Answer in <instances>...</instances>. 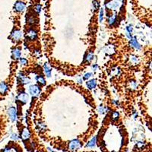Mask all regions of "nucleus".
I'll list each match as a JSON object with an SVG mask.
<instances>
[{
    "label": "nucleus",
    "mask_w": 152,
    "mask_h": 152,
    "mask_svg": "<svg viewBox=\"0 0 152 152\" xmlns=\"http://www.w3.org/2000/svg\"><path fill=\"white\" fill-rule=\"evenodd\" d=\"M28 91L31 95L33 97H38L41 92L40 87L37 84H32L28 87Z\"/></svg>",
    "instance_id": "nucleus-1"
},
{
    "label": "nucleus",
    "mask_w": 152,
    "mask_h": 152,
    "mask_svg": "<svg viewBox=\"0 0 152 152\" xmlns=\"http://www.w3.org/2000/svg\"><path fill=\"white\" fill-rule=\"evenodd\" d=\"M8 115L11 122H15L18 119V111L14 107H11L8 109Z\"/></svg>",
    "instance_id": "nucleus-2"
},
{
    "label": "nucleus",
    "mask_w": 152,
    "mask_h": 152,
    "mask_svg": "<svg viewBox=\"0 0 152 152\" xmlns=\"http://www.w3.org/2000/svg\"><path fill=\"white\" fill-rule=\"evenodd\" d=\"M81 148V143L78 139H73L69 143V149L70 151H76Z\"/></svg>",
    "instance_id": "nucleus-3"
},
{
    "label": "nucleus",
    "mask_w": 152,
    "mask_h": 152,
    "mask_svg": "<svg viewBox=\"0 0 152 152\" xmlns=\"http://www.w3.org/2000/svg\"><path fill=\"white\" fill-rule=\"evenodd\" d=\"M17 100L21 102L22 104H25L26 103H27L28 100H29V95L28 94H27L24 91H22L21 93H19V94L17 97Z\"/></svg>",
    "instance_id": "nucleus-4"
},
{
    "label": "nucleus",
    "mask_w": 152,
    "mask_h": 152,
    "mask_svg": "<svg viewBox=\"0 0 152 152\" xmlns=\"http://www.w3.org/2000/svg\"><path fill=\"white\" fill-rule=\"evenodd\" d=\"M22 36H23L22 31L18 29L14 30L12 33L11 34V38L14 41H19L22 38Z\"/></svg>",
    "instance_id": "nucleus-5"
},
{
    "label": "nucleus",
    "mask_w": 152,
    "mask_h": 152,
    "mask_svg": "<svg viewBox=\"0 0 152 152\" xmlns=\"http://www.w3.org/2000/svg\"><path fill=\"white\" fill-rule=\"evenodd\" d=\"M26 4L23 1H18L14 5V11L17 12H23L25 10Z\"/></svg>",
    "instance_id": "nucleus-6"
},
{
    "label": "nucleus",
    "mask_w": 152,
    "mask_h": 152,
    "mask_svg": "<svg viewBox=\"0 0 152 152\" xmlns=\"http://www.w3.org/2000/svg\"><path fill=\"white\" fill-rule=\"evenodd\" d=\"M105 6H106L107 9H108V10H114L119 6V2H116V1H110V2H108L107 3H106Z\"/></svg>",
    "instance_id": "nucleus-7"
},
{
    "label": "nucleus",
    "mask_w": 152,
    "mask_h": 152,
    "mask_svg": "<svg viewBox=\"0 0 152 152\" xmlns=\"http://www.w3.org/2000/svg\"><path fill=\"white\" fill-rule=\"evenodd\" d=\"M21 139L25 142V141H28L31 138V133H30V131L27 128H24L22 132H21Z\"/></svg>",
    "instance_id": "nucleus-8"
},
{
    "label": "nucleus",
    "mask_w": 152,
    "mask_h": 152,
    "mask_svg": "<svg viewBox=\"0 0 152 152\" xmlns=\"http://www.w3.org/2000/svg\"><path fill=\"white\" fill-rule=\"evenodd\" d=\"M27 37L30 40H35L37 38V33L35 30L31 29L29 30L27 33Z\"/></svg>",
    "instance_id": "nucleus-9"
},
{
    "label": "nucleus",
    "mask_w": 152,
    "mask_h": 152,
    "mask_svg": "<svg viewBox=\"0 0 152 152\" xmlns=\"http://www.w3.org/2000/svg\"><path fill=\"white\" fill-rule=\"evenodd\" d=\"M130 45H131L134 49H135L136 50H140L142 49L141 44L139 43V41L137 40V39H136L135 37H133V38L131 39V40H130Z\"/></svg>",
    "instance_id": "nucleus-10"
},
{
    "label": "nucleus",
    "mask_w": 152,
    "mask_h": 152,
    "mask_svg": "<svg viewBox=\"0 0 152 152\" xmlns=\"http://www.w3.org/2000/svg\"><path fill=\"white\" fill-rule=\"evenodd\" d=\"M8 90V84L5 82H4V81L0 82V94L5 95L7 94Z\"/></svg>",
    "instance_id": "nucleus-11"
},
{
    "label": "nucleus",
    "mask_w": 152,
    "mask_h": 152,
    "mask_svg": "<svg viewBox=\"0 0 152 152\" xmlns=\"http://www.w3.org/2000/svg\"><path fill=\"white\" fill-rule=\"evenodd\" d=\"M18 79H19V81L22 84H27L31 83V80H30V78L28 77L24 76L23 74L21 75V73L18 75Z\"/></svg>",
    "instance_id": "nucleus-12"
},
{
    "label": "nucleus",
    "mask_w": 152,
    "mask_h": 152,
    "mask_svg": "<svg viewBox=\"0 0 152 152\" xmlns=\"http://www.w3.org/2000/svg\"><path fill=\"white\" fill-rule=\"evenodd\" d=\"M11 53H12V57H13V59H18L21 58V50H20L19 48H17V47H16V48H14V49L12 50Z\"/></svg>",
    "instance_id": "nucleus-13"
},
{
    "label": "nucleus",
    "mask_w": 152,
    "mask_h": 152,
    "mask_svg": "<svg viewBox=\"0 0 152 152\" xmlns=\"http://www.w3.org/2000/svg\"><path fill=\"white\" fill-rule=\"evenodd\" d=\"M87 87H88V89L90 90H93L97 87V80L96 79H91V80H88L87 82L86 83Z\"/></svg>",
    "instance_id": "nucleus-14"
},
{
    "label": "nucleus",
    "mask_w": 152,
    "mask_h": 152,
    "mask_svg": "<svg viewBox=\"0 0 152 152\" xmlns=\"http://www.w3.org/2000/svg\"><path fill=\"white\" fill-rule=\"evenodd\" d=\"M43 70H44V73L47 75V78H50L51 77V74H52V69L51 68L48 66L47 63H45L43 65Z\"/></svg>",
    "instance_id": "nucleus-15"
},
{
    "label": "nucleus",
    "mask_w": 152,
    "mask_h": 152,
    "mask_svg": "<svg viewBox=\"0 0 152 152\" xmlns=\"http://www.w3.org/2000/svg\"><path fill=\"white\" fill-rule=\"evenodd\" d=\"M96 143H97V137L94 136V138H92L88 143L87 144V148H93L96 146Z\"/></svg>",
    "instance_id": "nucleus-16"
},
{
    "label": "nucleus",
    "mask_w": 152,
    "mask_h": 152,
    "mask_svg": "<svg viewBox=\"0 0 152 152\" xmlns=\"http://www.w3.org/2000/svg\"><path fill=\"white\" fill-rule=\"evenodd\" d=\"M36 79H37V81L38 82V84H40V85H45L46 84V80L43 76H37Z\"/></svg>",
    "instance_id": "nucleus-17"
},
{
    "label": "nucleus",
    "mask_w": 152,
    "mask_h": 152,
    "mask_svg": "<svg viewBox=\"0 0 152 152\" xmlns=\"http://www.w3.org/2000/svg\"><path fill=\"white\" fill-rule=\"evenodd\" d=\"M115 22H116V16H115V14H111L110 16H109V18H108V24H109V25L112 26L113 24H114Z\"/></svg>",
    "instance_id": "nucleus-18"
},
{
    "label": "nucleus",
    "mask_w": 152,
    "mask_h": 152,
    "mask_svg": "<svg viewBox=\"0 0 152 152\" xmlns=\"http://www.w3.org/2000/svg\"><path fill=\"white\" fill-rule=\"evenodd\" d=\"M84 59H85V61L87 63H90L94 59V54H93V53H89L86 56V57L84 58Z\"/></svg>",
    "instance_id": "nucleus-19"
},
{
    "label": "nucleus",
    "mask_w": 152,
    "mask_h": 152,
    "mask_svg": "<svg viewBox=\"0 0 152 152\" xmlns=\"http://www.w3.org/2000/svg\"><path fill=\"white\" fill-rule=\"evenodd\" d=\"M27 59H25V58H20L19 59V63L21 65V66H26L27 65Z\"/></svg>",
    "instance_id": "nucleus-20"
},
{
    "label": "nucleus",
    "mask_w": 152,
    "mask_h": 152,
    "mask_svg": "<svg viewBox=\"0 0 152 152\" xmlns=\"http://www.w3.org/2000/svg\"><path fill=\"white\" fill-rule=\"evenodd\" d=\"M145 142H142V141H139V142H137V143H136V146H137V148H139V149L143 148L144 146H145Z\"/></svg>",
    "instance_id": "nucleus-21"
},
{
    "label": "nucleus",
    "mask_w": 152,
    "mask_h": 152,
    "mask_svg": "<svg viewBox=\"0 0 152 152\" xmlns=\"http://www.w3.org/2000/svg\"><path fill=\"white\" fill-rule=\"evenodd\" d=\"M106 110H107V108L104 107L103 106H100L99 108H98V112L100 114H103L106 112Z\"/></svg>",
    "instance_id": "nucleus-22"
},
{
    "label": "nucleus",
    "mask_w": 152,
    "mask_h": 152,
    "mask_svg": "<svg viewBox=\"0 0 152 152\" xmlns=\"http://www.w3.org/2000/svg\"><path fill=\"white\" fill-rule=\"evenodd\" d=\"M130 87H131L132 89H134V90L137 89V87H138V84H137V82H136V81H131V82H130Z\"/></svg>",
    "instance_id": "nucleus-23"
},
{
    "label": "nucleus",
    "mask_w": 152,
    "mask_h": 152,
    "mask_svg": "<svg viewBox=\"0 0 152 152\" xmlns=\"http://www.w3.org/2000/svg\"><path fill=\"white\" fill-rule=\"evenodd\" d=\"M119 117V113L118 112H114V113H113V114H112V118H113L114 120H118Z\"/></svg>",
    "instance_id": "nucleus-24"
},
{
    "label": "nucleus",
    "mask_w": 152,
    "mask_h": 152,
    "mask_svg": "<svg viewBox=\"0 0 152 152\" xmlns=\"http://www.w3.org/2000/svg\"><path fill=\"white\" fill-rule=\"evenodd\" d=\"M93 77V73L91 72H87L84 75V80H89L90 78H91Z\"/></svg>",
    "instance_id": "nucleus-25"
},
{
    "label": "nucleus",
    "mask_w": 152,
    "mask_h": 152,
    "mask_svg": "<svg viewBox=\"0 0 152 152\" xmlns=\"http://www.w3.org/2000/svg\"><path fill=\"white\" fill-rule=\"evenodd\" d=\"M103 9L100 8V16H99V21H100V22H103Z\"/></svg>",
    "instance_id": "nucleus-26"
},
{
    "label": "nucleus",
    "mask_w": 152,
    "mask_h": 152,
    "mask_svg": "<svg viewBox=\"0 0 152 152\" xmlns=\"http://www.w3.org/2000/svg\"><path fill=\"white\" fill-rule=\"evenodd\" d=\"M93 6H94V10H95V11H97L98 8H99V6H100V5H99V3H98V2H97L96 0H94V2H93Z\"/></svg>",
    "instance_id": "nucleus-27"
},
{
    "label": "nucleus",
    "mask_w": 152,
    "mask_h": 152,
    "mask_svg": "<svg viewBox=\"0 0 152 152\" xmlns=\"http://www.w3.org/2000/svg\"><path fill=\"white\" fill-rule=\"evenodd\" d=\"M34 11H36V13L39 14V13L41 11V5H40V4L37 5L35 6V8H34Z\"/></svg>",
    "instance_id": "nucleus-28"
},
{
    "label": "nucleus",
    "mask_w": 152,
    "mask_h": 152,
    "mask_svg": "<svg viewBox=\"0 0 152 152\" xmlns=\"http://www.w3.org/2000/svg\"><path fill=\"white\" fill-rule=\"evenodd\" d=\"M126 32H128V33H129L130 34H132V31H133V27H132V25H129V26H127L126 28Z\"/></svg>",
    "instance_id": "nucleus-29"
},
{
    "label": "nucleus",
    "mask_w": 152,
    "mask_h": 152,
    "mask_svg": "<svg viewBox=\"0 0 152 152\" xmlns=\"http://www.w3.org/2000/svg\"><path fill=\"white\" fill-rule=\"evenodd\" d=\"M130 61H131L132 63L136 64V63H138V58H137L136 56H132L130 57Z\"/></svg>",
    "instance_id": "nucleus-30"
},
{
    "label": "nucleus",
    "mask_w": 152,
    "mask_h": 152,
    "mask_svg": "<svg viewBox=\"0 0 152 152\" xmlns=\"http://www.w3.org/2000/svg\"><path fill=\"white\" fill-rule=\"evenodd\" d=\"M11 139L13 140V141H17V140L18 139V135L15 134V133H13V134L11 135Z\"/></svg>",
    "instance_id": "nucleus-31"
},
{
    "label": "nucleus",
    "mask_w": 152,
    "mask_h": 152,
    "mask_svg": "<svg viewBox=\"0 0 152 152\" xmlns=\"http://www.w3.org/2000/svg\"><path fill=\"white\" fill-rule=\"evenodd\" d=\"M2 152H12L11 151V149L10 148H8V147H6L4 150H3V151Z\"/></svg>",
    "instance_id": "nucleus-32"
},
{
    "label": "nucleus",
    "mask_w": 152,
    "mask_h": 152,
    "mask_svg": "<svg viewBox=\"0 0 152 152\" xmlns=\"http://www.w3.org/2000/svg\"><path fill=\"white\" fill-rule=\"evenodd\" d=\"M77 81H78L79 84H82V83H83V80H82V78H81V77H78V78H77Z\"/></svg>",
    "instance_id": "nucleus-33"
},
{
    "label": "nucleus",
    "mask_w": 152,
    "mask_h": 152,
    "mask_svg": "<svg viewBox=\"0 0 152 152\" xmlns=\"http://www.w3.org/2000/svg\"><path fill=\"white\" fill-rule=\"evenodd\" d=\"M97 69H98V66L97 64H94L93 65V69H94V71H97Z\"/></svg>",
    "instance_id": "nucleus-34"
},
{
    "label": "nucleus",
    "mask_w": 152,
    "mask_h": 152,
    "mask_svg": "<svg viewBox=\"0 0 152 152\" xmlns=\"http://www.w3.org/2000/svg\"><path fill=\"white\" fill-rule=\"evenodd\" d=\"M113 152H116V151H113Z\"/></svg>",
    "instance_id": "nucleus-35"
}]
</instances>
